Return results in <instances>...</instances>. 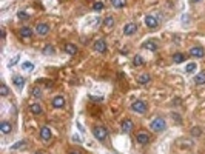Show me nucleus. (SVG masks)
Wrapping results in <instances>:
<instances>
[{
  "mask_svg": "<svg viewBox=\"0 0 205 154\" xmlns=\"http://www.w3.org/2000/svg\"><path fill=\"white\" fill-rule=\"evenodd\" d=\"M142 48H144V49H148V51H156V49H157V45L153 42V40H148V42H144V43H142Z\"/></svg>",
  "mask_w": 205,
  "mask_h": 154,
  "instance_id": "17",
  "label": "nucleus"
},
{
  "mask_svg": "<svg viewBox=\"0 0 205 154\" xmlns=\"http://www.w3.org/2000/svg\"><path fill=\"white\" fill-rule=\"evenodd\" d=\"M19 35H20L22 38H31V37H33V31H31L30 26H22V28L19 29Z\"/></svg>",
  "mask_w": 205,
  "mask_h": 154,
  "instance_id": "11",
  "label": "nucleus"
},
{
  "mask_svg": "<svg viewBox=\"0 0 205 154\" xmlns=\"http://www.w3.org/2000/svg\"><path fill=\"white\" fill-rule=\"evenodd\" d=\"M133 63H134V66H142L144 65V59L140 57V56H134V59H133Z\"/></svg>",
  "mask_w": 205,
  "mask_h": 154,
  "instance_id": "24",
  "label": "nucleus"
},
{
  "mask_svg": "<svg viewBox=\"0 0 205 154\" xmlns=\"http://www.w3.org/2000/svg\"><path fill=\"white\" fill-rule=\"evenodd\" d=\"M33 96H34V97H42L40 88H34V89H33Z\"/></svg>",
  "mask_w": 205,
  "mask_h": 154,
  "instance_id": "31",
  "label": "nucleus"
},
{
  "mask_svg": "<svg viewBox=\"0 0 205 154\" xmlns=\"http://www.w3.org/2000/svg\"><path fill=\"white\" fill-rule=\"evenodd\" d=\"M133 128H134V123H133L131 119H125V120L122 122V131H123V133H130Z\"/></svg>",
  "mask_w": 205,
  "mask_h": 154,
  "instance_id": "12",
  "label": "nucleus"
},
{
  "mask_svg": "<svg viewBox=\"0 0 205 154\" xmlns=\"http://www.w3.org/2000/svg\"><path fill=\"white\" fill-rule=\"evenodd\" d=\"M184 60H185V56L181 54V53H176V54L173 56V62H174V63H182Z\"/></svg>",
  "mask_w": 205,
  "mask_h": 154,
  "instance_id": "21",
  "label": "nucleus"
},
{
  "mask_svg": "<svg viewBox=\"0 0 205 154\" xmlns=\"http://www.w3.org/2000/svg\"><path fill=\"white\" fill-rule=\"evenodd\" d=\"M126 3V0H111V5L114 8H123Z\"/></svg>",
  "mask_w": 205,
  "mask_h": 154,
  "instance_id": "22",
  "label": "nucleus"
},
{
  "mask_svg": "<svg viewBox=\"0 0 205 154\" xmlns=\"http://www.w3.org/2000/svg\"><path fill=\"white\" fill-rule=\"evenodd\" d=\"M145 25H147L150 29H156L157 25H159V20H157L154 16H147V17H145Z\"/></svg>",
  "mask_w": 205,
  "mask_h": 154,
  "instance_id": "6",
  "label": "nucleus"
},
{
  "mask_svg": "<svg viewBox=\"0 0 205 154\" xmlns=\"http://www.w3.org/2000/svg\"><path fill=\"white\" fill-rule=\"evenodd\" d=\"M194 69H196V63H188L187 68H185V71H187V72H193Z\"/></svg>",
  "mask_w": 205,
  "mask_h": 154,
  "instance_id": "30",
  "label": "nucleus"
},
{
  "mask_svg": "<svg viewBox=\"0 0 205 154\" xmlns=\"http://www.w3.org/2000/svg\"><path fill=\"white\" fill-rule=\"evenodd\" d=\"M70 154H80V151H77V149H73V151H70Z\"/></svg>",
  "mask_w": 205,
  "mask_h": 154,
  "instance_id": "34",
  "label": "nucleus"
},
{
  "mask_svg": "<svg viewBox=\"0 0 205 154\" xmlns=\"http://www.w3.org/2000/svg\"><path fill=\"white\" fill-rule=\"evenodd\" d=\"M11 130H12V126H11V123H9V122L3 120L2 123H0V131H2L3 134H8V133H11Z\"/></svg>",
  "mask_w": 205,
  "mask_h": 154,
  "instance_id": "16",
  "label": "nucleus"
},
{
  "mask_svg": "<svg viewBox=\"0 0 205 154\" xmlns=\"http://www.w3.org/2000/svg\"><path fill=\"white\" fill-rule=\"evenodd\" d=\"M191 2H193V3H197V2H200V0H191Z\"/></svg>",
  "mask_w": 205,
  "mask_h": 154,
  "instance_id": "35",
  "label": "nucleus"
},
{
  "mask_svg": "<svg viewBox=\"0 0 205 154\" xmlns=\"http://www.w3.org/2000/svg\"><path fill=\"white\" fill-rule=\"evenodd\" d=\"M150 80H151L150 74H140V75L137 77V82H139L140 85H147V83H150Z\"/></svg>",
  "mask_w": 205,
  "mask_h": 154,
  "instance_id": "18",
  "label": "nucleus"
},
{
  "mask_svg": "<svg viewBox=\"0 0 205 154\" xmlns=\"http://www.w3.org/2000/svg\"><path fill=\"white\" fill-rule=\"evenodd\" d=\"M77 51H79V48L76 46L74 43H67V45H65V53H68V54H71V56L77 54Z\"/></svg>",
  "mask_w": 205,
  "mask_h": 154,
  "instance_id": "14",
  "label": "nucleus"
},
{
  "mask_svg": "<svg viewBox=\"0 0 205 154\" xmlns=\"http://www.w3.org/2000/svg\"><path fill=\"white\" fill-rule=\"evenodd\" d=\"M12 83H14L17 88H23V86H25V77H22V75H14V77H12Z\"/></svg>",
  "mask_w": 205,
  "mask_h": 154,
  "instance_id": "15",
  "label": "nucleus"
},
{
  "mask_svg": "<svg viewBox=\"0 0 205 154\" xmlns=\"http://www.w3.org/2000/svg\"><path fill=\"white\" fill-rule=\"evenodd\" d=\"M104 26L108 28V29L114 26V19H113V16H107V17H105V20H104Z\"/></svg>",
  "mask_w": 205,
  "mask_h": 154,
  "instance_id": "20",
  "label": "nucleus"
},
{
  "mask_svg": "<svg viewBox=\"0 0 205 154\" xmlns=\"http://www.w3.org/2000/svg\"><path fill=\"white\" fill-rule=\"evenodd\" d=\"M93 48H94L96 53H105V51H107V43H105L104 38H99V40L94 42Z\"/></svg>",
  "mask_w": 205,
  "mask_h": 154,
  "instance_id": "5",
  "label": "nucleus"
},
{
  "mask_svg": "<svg viewBox=\"0 0 205 154\" xmlns=\"http://www.w3.org/2000/svg\"><path fill=\"white\" fill-rule=\"evenodd\" d=\"M30 111H31L33 114H36V116H39V114H42V106H40L39 103H33V105L30 106Z\"/></svg>",
  "mask_w": 205,
  "mask_h": 154,
  "instance_id": "19",
  "label": "nucleus"
},
{
  "mask_svg": "<svg viewBox=\"0 0 205 154\" xmlns=\"http://www.w3.org/2000/svg\"><path fill=\"white\" fill-rule=\"evenodd\" d=\"M22 68L26 69V71H33V69H34V65H33L31 62H23V63H22Z\"/></svg>",
  "mask_w": 205,
  "mask_h": 154,
  "instance_id": "26",
  "label": "nucleus"
},
{
  "mask_svg": "<svg viewBox=\"0 0 205 154\" xmlns=\"http://www.w3.org/2000/svg\"><path fill=\"white\" fill-rule=\"evenodd\" d=\"M104 3H102V2H94V5H93V9L94 11H102V9H104Z\"/></svg>",
  "mask_w": 205,
  "mask_h": 154,
  "instance_id": "27",
  "label": "nucleus"
},
{
  "mask_svg": "<svg viewBox=\"0 0 205 154\" xmlns=\"http://www.w3.org/2000/svg\"><path fill=\"white\" fill-rule=\"evenodd\" d=\"M93 134H94V137L97 140H105L107 136H108V131L105 130L104 126H94L93 128Z\"/></svg>",
  "mask_w": 205,
  "mask_h": 154,
  "instance_id": "2",
  "label": "nucleus"
},
{
  "mask_svg": "<svg viewBox=\"0 0 205 154\" xmlns=\"http://www.w3.org/2000/svg\"><path fill=\"white\" fill-rule=\"evenodd\" d=\"M23 143H25V142H19V143H16V145H12V149H17V148H20Z\"/></svg>",
  "mask_w": 205,
  "mask_h": 154,
  "instance_id": "33",
  "label": "nucleus"
},
{
  "mask_svg": "<svg viewBox=\"0 0 205 154\" xmlns=\"http://www.w3.org/2000/svg\"><path fill=\"white\" fill-rule=\"evenodd\" d=\"M200 133H202V131H200V128H197V126H194L193 130H191V134H193L194 137H196V136H200Z\"/></svg>",
  "mask_w": 205,
  "mask_h": 154,
  "instance_id": "32",
  "label": "nucleus"
},
{
  "mask_svg": "<svg viewBox=\"0 0 205 154\" xmlns=\"http://www.w3.org/2000/svg\"><path fill=\"white\" fill-rule=\"evenodd\" d=\"M194 82H196L197 85H202V83H205V72H200V74H197V75L194 77Z\"/></svg>",
  "mask_w": 205,
  "mask_h": 154,
  "instance_id": "23",
  "label": "nucleus"
},
{
  "mask_svg": "<svg viewBox=\"0 0 205 154\" xmlns=\"http://www.w3.org/2000/svg\"><path fill=\"white\" fill-rule=\"evenodd\" d=\"M40 137L43 142H48V140L51 139V130H49V126H42V130H40Z\"/></svg>",
  "mask_w": 205,
  "mask_h": 154,
  "instance_id": "13",
  "label": "nucleus"
},
{
  "mask_svg": "<svg viewBox=\"0 0 205 154\" xmlns=\"http://www.w3.org/2000/svg\"><path fill=\"white\" fill-rule=\"evenodd\" d=\"M51 103H53V106L57 108V109H59V108H63V106H65V97H63V96H56Z\"/></svg>",
  "mask_w": 205,
  "mask_h": 154,
  "instance_id": "8",
  "label": "nucleus"
},
{
  "mask_svg": "<svg viewBox=\"0 0 205 154\" xmlns=\"http://www.w3.org/2000/svg\"><path fill=\"white\" fill-rule=\"evenodd\" d=\"M150 128H151L154 133H160V131H165L166 123H165V120H163L162 117H156L154 120L150 123Z\"/></svg>",
  "mask_w": 205,
  "mask_h": 154,
  "instance_id": "1",
  "label": "nucleus"
},
{
  "mask_svg": "<svg viewBox=\"0 0 205 154\" xmlns=\"http://www.w3.org/2000/svg\"><path fill=\"white\" fill-rule=\"evenodd\" d=\"M137 29V25L136 23H126L125 26H123V34L125 35H133Z\"/></svg>",
  "mask_w": 205,
  "mask_h": 154,
  "instance_id": "9",
  "label": "nucleus"
},
{
  "mask_svg": "<svg viewBox=\"0 0 205 154\" xmlns=\"http://www.w3.org/2000/svg\"><path fill=\"white\" fill-rule=\"evenodd\" d=\"M150 134L148 133H145V131H140V133H137L136 134V142L137 143H140V145H147L148 142H150Z\"/></svg>",
  "mask_w": 205,
  "mask_h": 154,
  "instance_id": "4",
  "label": "nucleus"
},
{
  "mask_svg": "<svg viewBox=\"0 0 205 154\" xmlns=\"http://www.w3.org/2000/svg\"><path fill=\"white\" fill-rule=\"evenodd\" d=\"M37 154H40V152H37Z\"/></svg>",
  "mask_w": 205,
  "mask_h": 154,
  "instance_id": "36",
  "label": "nucleus"
},
{
  "mask_svg": "<svg viewBox=\"0 0 205 154\" xmlns=\"http://www.w3.org/2000/svg\"><path fill=\"white\" fill-rule=\"evenodd\" d=\"M17 16H19V19H20V20H26V19H30V16H28L25 11H19V12H17Z\"/></svg>",
  "mask_w": 205,
  "mask_h": 154,
  "instance_id": "29",
  "label": "nucleus"
},
{
  "mask_svg": "<svg viewBox=\"0 0 205 154\" xmlns=\"http://www.w3.org/2000/svg\"><path fill=\"white\" fill-rule=\"evenodd\" d=\"M43 54L46 56H51V54H54V46H51V45H46L43 48Z\"/></svg>",
  "mask_w": 205,
  "mask_h": 154,
  "instance_id": "25",
  "label": "nucleus"
},
{
  "mask_svg": "<svg viewBox=\"0 0 205 154\" xmlns=\"http://www.w3.org/2000/svg\"><path fill=\"white\" fill-rule=\"evenodd\" d=\"M36 32L39 34V35H46L48 32H49V25H46V23H39L36 26Z\"/></svg>",
  "mask_w": 205,
  "mask_h": 154,
  "instance_id": "7",
  "label": "nucleus"
},
{
  "mask_svg": "<svg viewBox=\"0 0 205 154\" xmlns=\"http://www.w3.org/2000/svg\"><path fill=\"white\" fill-rule=\"evenodd\" d=\"M131 109L142 114V112L147 111V103H145L144 100H136V102H133V103H131Z\"/></svg>",
  "mask_w": 205,
  "mask_h": 154,
  "instance_id": "3",
  "label": "nucleus"
},
{
  "mask_svg": "<svg viewBox=\"0 0 205 154\" xmlns=\"http://www.w3.org/2000/svg\"><path fill=\"white\" fill-rule=\"evenodd\" d=\"M203 48L202 46H193L190 49V56H193V57H197V59H200V57H203Z\"/></svg>",
  "mask_w": 205,
  "mask_h": 154,
  "instance_id": "10",
  "label": "nucleus"
},
{
  "mask_svg": "<svg viewBox=\"0 0 205 154\" xmlns=\"http://www.w3.org/2000/svg\"><path fill=\"white\" fill-rule=\"evenodd\" d=\"M8 93H9V91H8V86H6L5 83H2V86H0V94L5 97V96H8Z\"/></svg>",
  "mask_w": 205,
  "mask_h": 154,
  "instance_id": "28",
  "label": "nucleus"
}]
</instances>
